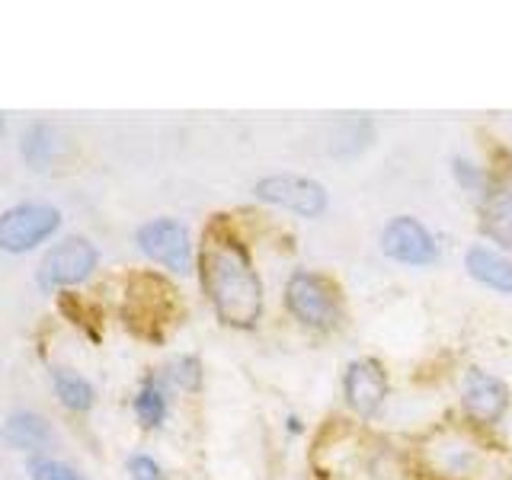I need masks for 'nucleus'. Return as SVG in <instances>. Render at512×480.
<instances>
[{"mask_svg":"<svg viewBox=\"0 0 512 480\" xmlns=\"http://www.w3.org/2000/svg\"><path fill=\"white\" fill-rule=\"evenodd\" d=\"M138 247L148 260L167 266L173 272H186L192 269V244H189V231L180 221L173 218H154L138 228Z\"/></svg>","mask_w":512,"mask_h":480,"instance_id":"obj_7","label":"nucleus"},{"mask_svg":"<svg viewBox=\"0 0 512 480\" xmlns=\"http://www.w3.org/2000/svg\"><path fill=\"white\" fill-rule=\"evenodd\" d=\"M135 416L141 420V426H160L167 416V394H164V384H160L157 375H148L141 381V388L135 394Z\"/></svg>","mask_w":512,"mask_h":480,"instance_id":"obj_15","label":"nucleus"},{"mask_svg":"<svg viewBox=\"0 0 512 480\" xmlns=\"http://www.w3.org/2000/svg\"><path fill=\"white\" fill-rule=\"evenodd\" d=\"M285 304L304 327L314 330H330L340 317V304H336V292L327 279L314 276V272L298 269L285 285Z\"/></svg>","mask_w":512,"mask_h":480,"instance_id":"obj_4","label":"nucleus"},{"mask_svg":"<svg viewBox=\"0 0 512 480\" xmlns=\"http://www.w3.org/2000/svg\"><path fill=\"white\" fill-rule=\"evenodd\" d=\"M29 474H32V480H84L71 464L55 461V458H32Z\"/></svg>","mask_w":512,"mask_h":480,"instance_id":"obj_18","label":"nucleus"},{"mask_svg":"<svg viewBox=\"0 0 512 480\" xmlns=\"http://www.w3.org/2000/svg\"><path fill=\"white\" fill-rule=\"evenodd\" d=\"M0 135H4V119H0Z\"/></svg>","mask_w":512,"mask_h":480,"instance_id":"obj_21","label":"nucleus"},{"mask_svg":"<svg viewBox=\"0 0 512 480\" xmlns=\"http://www.w3.org/2000/svg\"><path fill=\"white\" fill-rule=\"evenodd\" d=\"M170 381L176 384V388H183V391H196L199 384H202V365L196 356H180L173 365H170Z\"/></svg>","mask_w":512,"mask_h":480,"instance_id":"obj_17","label":"nucleus"},{"mask_svg":"<svg viewBox=\"0 0 512 480\" xmlns=\"http://www.w3.org/2000/svg\"><path fill=\"white\" fill-rule=\"evenodd\" d=\"M346 404L356 410L359 416H375L388 397V375L375 359H359L346 368L343 378Z\"/></svg>","mask_w":512,"mask_h":480,"instance_id":"obj_9","label":"nucleus"},{"mask_svg":"<svg viewBox=\"0 0 512 480\" xmlns=\"http://www.w3.org/2000/svg\"><path fill=\"white\" fill-rule=\"evenodd\" d=\"M455 173L461 186H468L471 192H484V173H477L471 164H464V160H455Z\"/></svg>","mask_w":512,"mask_h":480,"instance_id":"obj_20","label":"nucleus"},{"mask_svg":"<svg viewBox=\"0 0 512 480\" xmlns=\"http://www.w3.org/2000/svg\"><path fill=\"white\" fill-rule=\"evenodd\" d=\"M484 231L493 244L512 250V170L496 176L484 202Z\"/></svg>","mask_w":512,"mask_h":480,"instance_id":"obj_11","label":"nucleus"},{"mask_svg":"<svg viewBox=\"0 0 512 480\" xmlns=\"http://www.w3.org/2000/svg\"><path fill=\"white\" fill-rule=\"evenodd\" d=\"M4 439L13 448H20V452H45V448L55 445V429L39 413L16 410L7 416V423H4Z\"/></svg>","mask_w":512,"mask_h":480,"instance_id":"obj_12","label":"nucleus"},{"mask_svg":"<svg viewBox=\"0 0 512 480\" xmlns=\"http://www.w3.org/2000/svg\"><path fill=\"white\" fill-rule=\"evenodd\" d=\"M461 404L474 423H496L509 407V391L500 378L480 372V368H471V372L464 375Z\"/></svg>","mask_w":512,"mask_h":480,"instance_id":"obj_10","label":"nucleus"},{"mask_svg":"<svg viewBox=\"0 0 512 480\" xmlns=\"http://www.w3.org/2000/svg\"><path fill=\"white\" fill-rule=\"evenodd\" d=\"M381 250L388 253L391 260L407 263V266H429V263H436V256H439L432 234L410 215L388 221V228L381 234Z\"/></svg>","mask_w":512,"mask_h":480,"instance_id":"obj_8","label":"nucleus"},{"mask_svg":"<svg viewBox=\"0 0 512 480\" xmlns=\"http://www.w3.org/2000/svg\"><path fill=\"white\" fill-rule=\"evenodd\" d=\"M125 324L132 327L138 336H148V340H160L164 330L173 324L176 317V292L164 282L151 276V272H141L132 279V288L125 292Z\"/></svg>","mask_w":512,"mask_h":480,"instance_id":"obj_2","label":"nucleus"},{"mask_svg":"<svg viewBox=\"0 0 512 480\" xmlns=\"http://www.w3.org/2000/svg\"><path fill=\"white\" fill-rule=\"evenodd\" d=\"M256 196L269 205L288 208V212H295L301 218H320L327 212L324 186L308 180V176H295V173L266 176V180L256 183Z\"/></svg>","mask_w":512,"mask_h":480,"instance_id":"obj_6","label":"nucleus"},{"mask_svg":"<svg viewBox=\"0 0 512 480\" xmlns=\"http://www.w3.org/2000/svg\"><path fill=\"white\" fill-rule=\"evenodd\" d=\"M464 266H468V272L480 285L493 288V292L512 295V263L506 256H500L490 247H471L468 256H464Z\"/></svg>","mask_w":512,"mask_h":480,"instance_id":"obj_13","label":"nucleus"},{"mask_svg":"<svg viewBox=\"0 0 512 480\" xmlns=\"http://www.w3.org/2000/svg\"><path fill=\"white\" fill-rule=\"evenodd\" d=\"M202 285L228 327H253L263 314V282L247 250L228 234H208L202 250Z\"/></svg>","mask_w":512,"mask_h":480,"instance_id":"obj_1","label":"nucleus"},{"mask_svg":"<svg viewBox=\"0 0 512 480\" xmlns=\"http://www.w3.org/2000/svg\"><path fill=\"white\" fill-rule=\"evenodd\" d=\"M96 260H100V253H96V247L87 237L61 240L58 247L45 253V260L39 266V285L45 292H55V288H68V285L84 282L96 269Z\"/></svg>","mask_w":512,"mask_h":480,"instance_id":"obj_5","label":"nucleus"},{"mask_svg":"<svg viewBox=\"0 0 512 480\" xmlns=\"http://www.w3.org/2000/svg\"><path fill=\"white\" fill-rule=\"evenodd\" d=\"M61 228V212L55 205L26 202L13 205L0 215V250L29 253Z\"/></svg>","mask_w":512,"mask_h":480,"instance_id":"obj_3","label":"nucleus"},{"mask_svg":"<svg viewBox=\"0 0 512 480\" xmlns=\"http://www.w3.org/2000/svg\"><path fill=\"white\" fill-rule=\"evenodd\" d=\"M52 381H55V394L58 400L68 410L74 413H84L93 407V400H96V391H93V384L84 378V375H77L71 372V368H55L52 372Z\"/></svg>","mask_w":512,"mask_h":480,"instance_id":"obj_14","label":"nucleus"},{"mask_svg":"<svg viewBox=\"0 0 512 480\" xmlns=\"http://www.w3.org/2000/svg\"><path fill=\"white\" fill-rule=\"evenodd\" d=\"M128 474H132L135 480H164V474H160V464L151 455H132V458H128Z\"/></svg>","mask_w":512,"mask_h":480,"instance_id":"obj_19","label":"nucleus"},{"mask_svg":"<svg viewBox=\"0 0 512 480\" xmlns=\"http://www.w3.org/2000/svg\"><path fill=\"white\" fill-rule=\"evenodd\" d=\"M52 154H55V132L48 125H36L23 138V157L29 160V164L42 167L45 160H52Z\"/></svg>","mask_w":512,"mask_h":480,"instance_id":"obj_16","label":"nucleus"}]
</instances>
